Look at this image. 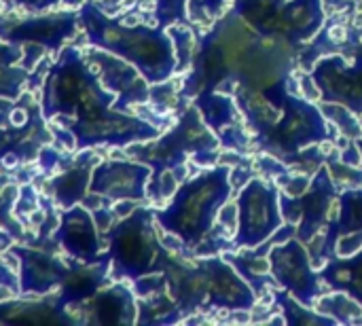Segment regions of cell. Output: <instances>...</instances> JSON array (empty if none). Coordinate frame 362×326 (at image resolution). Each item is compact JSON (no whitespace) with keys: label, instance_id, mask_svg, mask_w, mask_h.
Returning a JSON list of instances; mask_svg holds the SVG:
<instances>
[{"label":"cell","instance_id":"1","mask_svg":"<svg viewBox=\"0 0 362 326\" xmlns=\"http://www.w3.org/2000/svg\"><path fill=\"white\" fill-rule=\"evenodd\" d=\"M115 100L117 95L102 85L87 53L74 45H66L57 53L40 85L45 123L53 121L66 127L76 140V151L127 149L161 134V127L148 119L115 110Z\"/></svg>","mask_w":362,"mask_h":326},{"label":"cell","instance_id":"2","mask_svg":"<svg viewBox=\"0 0 362 326\" xmlns=\"http://www.w3.org/2000/svg\"><path fill=\"white\" fill-rule=\"evenodd\" d=\"M76 15L85 45L129 62L148 85L170 81L176 74V51L165 28L138 21L132 13L110 15L98 0H85Z\"/></svg>","mask_w":362,"mask_h":326},{"label":"cell","instance_id":"3","mask_svg":"<svg viewBox=\"0 0 362 326\" xmlns=\"http://www.w3.org/2000/svg\"><path fill=\"white\" fill-rule=\"evenodd\" d=\"M163 274L182 320L195 312H252L259 301L240 272L218 255L185 257L172 252Z\"/></svg>","mask_w":362,"mask_h":326},{"label":"cell","instance_id":"4","mask_svg":"<svg viewBox=\"0 0 362 326\" xmlns=\"http://www.w3.org/2000/svg\"><path fill=\"white\" fill-rule=\"evenodd\" d=\"M231 197V165H210L199 174L180 182L170 202L155 208L157 227L163 233L178 238L185 246V257H193L210 231L223 206Z\"/></svg>","mask_w":362,"mask_h":326},{"label":"cell","instance_id":"5","mask_svg":"<svg viewBox=\"0 0 362 326\" xmlns=\"http://www.w3.org/2000/svg\"><path fill=\"white\" fill-rule=\"evenodd\" d=\"M263 36L257 34L233 8L227 11L212 28L197 40L191 68L182 81V100H193L202 91L229 93L238 81V74Z\"/></svg>","mask_w":362,"mask_h":326},{"label":"cell","instance_id":"6","mask_svg":"<svg viewBox=\"0 0 362 326\" xmlns=\"http://www.w3.org/2000/svg\"><path fill=\"white\" fill-rule=\"evenodd\" d=\"M155 208L136 206L119 219L106 233L108 278L115 282H134L142 276L163 272L172 252L159 240Z\"/></svg>","mask_w":362,"mask_h":326},{"label":"cell","instance_id":"7","mask_svg":"<svg viewBox=\"0 0 362 326\" xmlns=\"http://www.w3.org/2000/svg\"><path fill=\"white\" fill-rule=\"evenodd\" d=\"M221 140L206 125L197 106H187L178 121L155 140L136 142L127 146L129 157L153 168V174H161L163 170H176L187 165L193 159L202 168L214 165L218 157Z\"/></svg>","mask_w":362,"mask_h":326},{"label":"cell","instance_id":"8","mask_svg":"<svg viewBox=\"0 0 362 326\" xmlns=\"http://www.w3.org/2000/svg\"><path fill=\"white\" fill-rule=\"evenodd\" d=\"M238 227L231 240V250L257 248L265 244L282 225L280 189L278 185L252 176L238 195Z\"/></svg>","mask_w":362,"mask_h":326},{"label":"cell","instance_id":"9","mask_svg":"<svg viewBox=\"0 0 362 326\" xmlns=\"http://www.w3.org/2000/svg\"><path fill=\"white\" fill-rule=\"evenodd\" d=\"M339 202V189L333 182L327 165L314 172L308 191L299 197H291L280 191V208L284 223L297 227V238L308 246L318 233L329 229L333 210ZM327 233V231H325Z\"/></svg>","mask_w":362,"mask_h":326},{"label":"cell","instance_id":"10","mask_svg":"<svg viewBox=\"0 0 362 326\" xmlns=\"http://www.w3.org/2000/svg\"><path fill=\"white\" fill-rule=\"evenodd\" d=\"M78 30V15L74 8L64 13H38L32 17H17L13 11L0 13V38L15 45H34L49 55H57Z\"/></svg>","mask_w":362,"mask_h":326},{"label":"cell","instance_id":"11","mask_svg":"<svg viewBox=\"0 0 362 326\" xmlns=\"http://www.w3.org/2000/svg\"><path fill=\"white\" fill-rule=\"evenodd\" d=\"M269 272L276 284L288 291L305 308H314L318 297L325 293L320 272L312 263L308 246L295 235L269 248Z\"/></svg>","mask_w":362,"mask_h":326},{"label":"cell","instance_id":"12","mask_svg":"<svg viewBox=\"0 0 362 326\" xmlns=\"http://www.w3.org/2000/svg\"><path fill=\"white\" fill-rule=\"evenodd\" d=\"M310 76L320 91V102L344 104L362 119V40L344 53L320 57Z\"/></svg>","mask_w":362,"mask_h":326},{"label":"cell","instance_id":"13","mask_svg":"<svg viewBox=\"0 0 362 326\" xmlns=\"http://www.w3.org/2000/svg\"><path fill=\"white\" fill-rule=\"evenodd\" d=\"M153 168L138 159H104L93 165L89 193L108 202H146Z\"/></svg>","mask_w":362,"mask_h":326},{"label":"cell","instance_id":"14","mask_svg":"<svg viewBox=\"0 0 362 326\" xmlns=\"http://www.w3.org/2000/svg\"><path fill=\"white\" fill-rule=\"evenodd\" d=\"M89 57V62L98 68L102 85L117 95L112 108L121 112L136 115L134 108L146 106L151 98V85L148 81L125 59L119 55H112L108 51L89 47L83 49Z\"/></svg>","mask_w":362,"mask_h":326},{"label":"cell","instance_id":"15","mask_svg":"<svg viewBox=\"0 0 362 326\" xmlns=\"http://www.w3.org/2000/svg\"><path fill=\"white\" fill-rule=\"evenodd\" d=\"M51 238L59 246V250L76 263L93 265L106 259L102 233L91 210L85 208V204L59 210V223Z\"/></svg>","mask_w":362,"mask_h":326},{"label":"cell","instance_id":"16","mask_svg":"<svg viewBox=\"0 0 362 326\" xmlns=\"http://www.w3.org/2000/svg\"><path fill=\"white\" fill-rule=\"evenodd\" d=\"M19 259V297H47L57 293L70 274V263L36 244H11Z\"/></svg>","mask_w":362,"mask_h":326},{"label":"cell","instance_id":"17","mask_svg":"<svg viewBox=\"0 0 362 326\" xmlns=\"http://www.w3.org/2000/svg\"><path fill=\"white\" fill-rule=\"evenodd\" d=\"M193 104L197 106L202 119L206 125L216 134L221 144L229 149L231 153H248L250 138L244 132V115L231 93L212 89L202 91L193 98Z\"/></svg>","mask_w":362,"mask_h":326},{"label":"cell","instance_id":"18","mask_svg":"<svg viewBox=\"0 0 362 326\" xmlns=\"http://www.w3.org/2000/svg\"><path fill=\"white\" fill-rule=\"evenodd\" d=\"M70 318L93 325H134L138 320V301L134 289L123 282L102 286L91 299L74 305Z\"/></svg>","mask_w":362,"mask_h":326},{"label":"cell","instance_id":"19","mask_svg":"<svg viewBox=\"0 0 362 326\" xmlns=\"http://www.w3.org/2000/svg\"><path fill=\"white\" fill-rule=\"evenodd\" d=\"M100 163L95 149L76 151L72 165L51 174L42 182V195H47L59 210L83 204L89 193V180L93 165Z\"/></svg>","mask_w":362,"mask_h":326},{"label":"cell","instance_id":"20","mask_svg":"<svg viewBox=\"0 0 362 326\" xmlns=\"http://www.w3.org/2000/svg\"><path fill=\"white\" fill-rule=\"evenodd\" d=\"M72 322L66 312L59 295H53L49 301L38 297L30 301V297H15L8 301H0V325H64Z\"/></svg>","mask_w":362,"mask_h":326},{"label":"cell","instance_id":"21","mask_svg":"<svg viewBox=\"0 0 362 326\" xmlns=\"http://www.w3.org/2000/svg\"><path fill=\"white\" fill-rule=\"evenodd\" d=\"M286 2L288 0H233L231 8L257 34L265 38H286V30H284Z\"/></svg>","mask_w":362,"mask_h":326},{"label":"cell","instance_id":"22","mask_svg":"<svg viewBox=\"0 0 362 326\" xmlns=\"http://www.w3.org/2000/svg\"><path fill=\"white\" fill-rule=\"evenodd\" d=\"M362 231V187L346 189L337 202V214L331 221L322 240V261L335 257V244L341 235H352Z\"/></svg>","mask_w":362,"mask_h":326},{"label":"cell","instance_id":"23","mask_svg":"<svg viewBox=\"0 0 362 326\" xmlns=\"http://www.w3.org/2000/svg\"><path fill=\"white\" fill-rule=\"evenodd\" d=\"M327 21V11L322 0H288L284 8V30L286 38L303 49L310 42L322 23Z\"/></svg>","mask_w":362,"mask_h":326},{"label":"cell","instance_id":"24","mask_svg":"<svg viewBox=\"0 0 362 326\" xmlns=\"http://www.w3.org/2000/svg\"><path fill=\"white\" fill-rule=\"evenodd\" d=\"M320 278L329 291H344L362 305V248L350 257H333L322 269Z\"/></svg>","mask_w":362,"mask_h":326},{"label":"cell","instance_id":"25","mask_svg":"<svg viewBox=\"0 0 362 326\" xmlns=\"http://www.w3.org/2000/svg\"><path fill=\"white\" fill-rule=\"evenodd\" d=\"M21 55V47L0 38V98L4 100H19L28 87L30 72L19 66Z\"/></svg>","mask_w":362,"mask_h":326},{"label":"cell","instance_id":"26","mask_svg":"<svg viewBox=\"0 0 362 326\" xmlns=\"http://www.w3.org/2000/svg\"><path fill=\"white\" fill-rule=\"evenodd\" d=\"M316 312L333 318L337 325H362V305L344 291L322 293L314 305Z\"/></svg>","mask_w":362,"mask_h":326},{"label":"cell","instance_id":"27","mask_svg":"<svg viewBox=\"0 0 362 326\" xmlns=\"http://www.w3.org/2000/svg\"><path fill=\"white\" fill-rule=\"evenodd\" d=\"M274 301H276V305L282 310V314H284V320H286V325H320V326H331V325H337L333 318H329V316H325V314H320V312H316L314 308H305L303 303H299L288 291H284V289H280V286H276V291H274Z\"/></svg>","mask_w":362,"mask_h":326},{"label":"cell","instance_id":"28","mask_svg":"<svg viewBox=\"0 0 362 326\" xmlns=\"http://www.w3.org/2000/svg\"><path fill=\"white\" fill-rule=\"evenodd\" d=\"M320 110L327 117V121L341 132L346 140L362 138V123L358 121V115H354L348 106L337 104V102H322Z\"/></svg>","mask_w":362,"mask_h":326},{"label":"cell","instance_id":"29","mask_svg":"<svg viewBox=\"0 0 362 326\" xmlns=\"http://www.w3.org/2000/svg\"><path fill=\"white\" fill-rule=\"evenodd\" d=\"M168 34L172 36V42H174V51H176V74L185 72L191 68V62H193V53H195V47H197V40H195V34L193 30L187 25V23H172L165 28Z\"/></svg>","mask_w":362,"mask_h":326},{"label":"cell","instance_id":"30","mask_svg":"<svg viewBox=\"0 0 362 326\" xmlns=\"http://www.w3.org/2000/svg\"><path fill=\"white\" fill-rule=\"evenodd\" d=\"M325 165L333 178V182L337 185L339 191L346 189H358L362 187V168L361 165H348L341 159H337L335 155H329L325 159Z\"/></svg>","mask_w":362,"mask_h":326},{"label":"cell","instance_id":"31","mask_svg":"<svg viewBox=\"0 0 362 326\" xmlns=\"http://www.w3.org/2000/svg\"><path fill=\"white\" fill-rule=\"evenodd\" d=\"M187 2L189 0H155V21L168 28L172 23H187Z\"/></svg>","mask_w":362,"mask_h":326},{"label":"cell","instance_id":"32","mask_svg":"<svg viewBox=\"0 0 362 326\" xmlns=\"http://www.w3.org/2000/svg\"><path fill=\"white\" fill-rule=\"evenodd\" d=\"M225 4L227 0H189L187 8L193 21L212 23V19H216L225 11Z\"/></svg>","mask_w":362,"mask_h":326},{"label":"cell","instance_id":"33","mask_svg":"<svg viewBox=\"0 0 362 326\" xmlns=\"http://www.w3.org/2000/svg\"><path fill=\"white\" fill-rule=\"evenodd\" d=\"M21 295L17 272L0 257V301H8Z\"/></svg>","mask_w":362,"mask_h":326},{"label":"cell","instance_id":"34","mask_svg":"<svg viewBox=\"0 0 362 326\" xmlns=\"http://www.w3.org/2000/svg\"><path fill=\"white\" fill-rule=\"evenodd\" d=\"M6 11H23V13H47L62 4V0H0Z\"/></svg>","mask_w":362,"mask_h":326},{"label":"cell","instance_id":"35","mask_svg":"<svg viewBox=\"0 0 362 326\" xmlns=\"http://www.w3.org/2000/svg\"><path fill=\"white\" fill-rule=\"evenodd\" d=\"M83 2H85V0H62V4H64V6H68V8H74V11H76V8H78Z\"/></svg>","mask_w":362,"mask_h":326},{"label":"cell","instance_id":"36","mask_svg":"<svg viewBox=\"0 0 362 326\" xmlns=\"http://www.w3.org/2000/svg\"><path fill=\"white\" fill-rule=\"evenodd\" d=\"M356 144H358V149H361V153H362V138H358V140H356Z\"/></svg>","mask_w":362,"mask_h":326},{"label":"cell","instance_id":"37","mask_svg":"<svg viewBox=\"0 0 362 326\" xmlns=\"http://www.w3.org/2000/svg\"><path fill=\"white\" fill-rule=\"evenodd\" d=\"M2 11H4V4H2V2H0V13H2Z\"/></svg>","mask_w":362,"mask_h":326}]
</instances>
